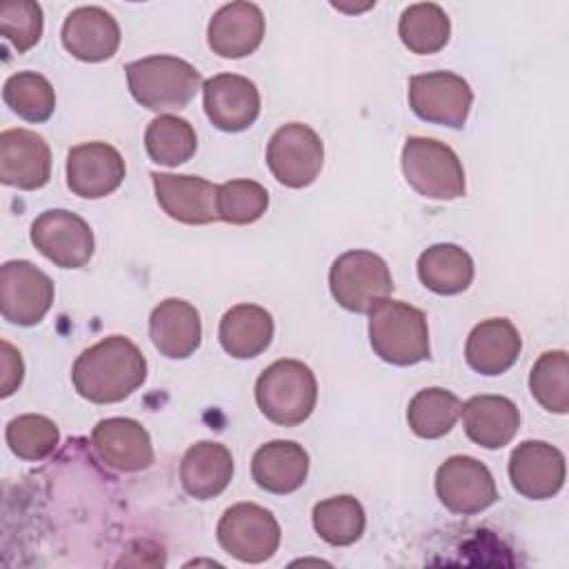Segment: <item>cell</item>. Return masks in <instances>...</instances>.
<instances>
[{
  "label": "cell",
  "mask_w": 569,
  "mask_h": 569,
  "mask_svg": "<svg viewBox=\"0 0 569 569\" xmlns=\"http://www.w3.org/2000/svg\"><path fill=\"white\" fill-rule=\"evenodd\" d=\"M71 380L89 402H120L147 380V360L129 338L109 336L76 358Z\"/></svg>",
  "instance_id": "1"
},
{
  "label": "cell",
  "mask_w": 569,
  "mask_h": 569,
  "mask_svg": "<svg viewBox=\"0 0 569 569\" xmlns=\"http://www.w3.org/2000/svg\"><path fill=\"white\" fill-rule=\"evenodd\" d=\"M369 342L373 353L396 367L429 358L427 316L402 300L385 298L369 311Z\"/></svg>",
  "instance_id": "2"
},
{
  "label": "cell",
  "mask_w": 569,
  "mask_h": 569,
  "mask_svg": "<svg viewBox=\"0 0 569 569\" xmlns=\"http://www.w3.org/2000/svg\"><path fill=\"white\" fill-rule=\"evenodd\" d=\"M133 100L151 111L184 109L200 89V71L176 56H147L124 67Z\"/></svg>",
  "instance_id": "3"
},
{
  "label": "cell",
  "mask_w": 569,
  "mask_h": 569,
  "mask_svg": "<svg viewBox=\"0 0 569 569\" xmlns=\"http://www.w3.org/2000/svg\"><path fill=\"white\" fill-rule=\"evenodd\" d=\"M318 400L313 371L300 360H276L256 380V402L262 416L282 427L305 422Z\"/></svg>",
  "instance_id": "4"
},
{
  "label": "cell",
  "mask_w": 569,
  "mask_h": 569,
  "mask_svg": "<svg viewBox=\"0 0 569 569\" xmlns=\"http://www.w3.org/2000/svg\"><path fill=\"white\" fill-rule=\"evenodd\" d=\"M405 180L429 200H456L465 196V169L456 151L425 136H409L400 156Z\"/></svg>",
  "instance_id": "5"
},
{
  "label": "cell",
  "mask_w": 569,
  "mask_h": 569,
  "mask_svg": "<svg viewBox=\"0 0 569 569\" xmlns=\"http://www.w3.org/2000/svg\"><path fill=\"white\" fill-rule=\"evenodd\" d=\"M329 289L333 300L353 313H369L393 291V278L387 262L367 249H351L338 256L329 269Z\"/></svg>",
  "instance_id": "6"
},
{
  "label": "cell",
  "mask_w": 569,
  "mask_h": 569,
  "mask_svg": "<svg viewBox=\"0 0 569 569\" xmlns=\"http://www.w3.org/2000/svg\"><path fill=\"white\" fill-rule=\"evenodd\" d=\"M216 536L231 558L258 565L278 551L280 525L269 509L253 502H238L222 513Z\"/></svg>",
  "instance_id": "7"
},
{
  "label": "cell",
  "mask_w": 569,
  "mask_h": 569,
  "mask_svg": "<svg viewBox=\"0 0 569 569\" xmlns=\"http://www.w3.org/2000/svg\"><path fill=\"white\" fill-rule=\"evenodd\" d=\"M322 162L325 144L305 122H287L269 138L267 167L284 187H309L318 178Z\"/></svg>",
  "instance_id": "8"
},
{
  "label": "cell",
  "mask_w": 569,
  "mask_h": 569,
  "mask_svg": "<svg viewBox=\"0 0 569 569\" xmlns=\"http://www.w3.org/2000/svg\"><path fill=\"white\" fill-rule=\"evenodd\" d=\"M471 102L473 91L458 73L429 71L409 80V107L425 122L462 129Z\"/></svg>",
  "instance_id": "9"
},
{
  "label": "cell",
  "mask_w": 569,
  "mask_h": 569,
  "mask_svg": "<svg viewBox=\"0 0 569 569\" xmlns=\"http://www.w3.org/2000/svg\"><path fill=\"white\" fill-rule=\"evenodd\" d=\"M53 305V282L29 260H9L0 269V313L18 327L38 325Z\"/></svg>",
  "instance_id": "10"
},
{
  "label": "cell",
  "mask_w": 569,
  "mask_h": 569,
  "mask_svg": "<svg viewBox=\"0 0 569 569\" xmlns=\"http://www.w3.org/2000/svg\"><path fill=\"white\" fill-rule=\"evenodd\" d=\"M33 247L62 269H80L93 256V231L69 209H47L31 222Z\"/></svg>",
  "instance_id": "11"
},
{
  "label": "cell",
  "mask_w": 569,
  "mask_h": 569,
  "mask_svg": "<svg viewBox=\"0 0 569 569\" xmlns=\"http://www.w3.org/2000/svg\"><path fill=\"white\" fill-rule=\"evenodd\" d=\"M440 502L458 516H473L498 500V489L487 465L471 456H451L436 471Z\"/></svg>",
  "instance_id": "12"
},
{
  "label": "cell",
  "mask_w": 569,
  "mask_h": 569,
  "mask_svg": "<svg viewBox=\"0 0 569 569\" xmlns=\"http://www.w3.org/2000/svg\"><path fill=\"white\" fill-rule=\"evenodd\" d=\"M124 173L120 151L107 142H82L67 153V187L80 198L98 200L113 193Z\"/></svg>",
  "instance_id": "13"
},
{
  "label": "cell",
  "mask_w": 569,
  "mask_h": 569,
  "mask_svg": "<svg viewBox=\"0 0 569 569\" xmlns=\"http://www.w3.org/2000/svg\"><path fill=\"white\" fill-rule=\"evenodd\" d=\"M202 104L216 129L238 133L256 122L260 113V93L244 76L218 73L204 80Z\"/></svg>",
  "instance_id": "14"
},
{
  "label": "cell",
  "mask_w": 569,
  "mask_h": 569,
  "mask_svg": "<svg viewBox=\"0 0 569 569\" xmlns=\"http://www.w3.org/2000/svg\"><path fill=\"white\" fill-rule=\"evenodd\" d=\"M509 480L520 496L547 500L565 485V456L545 440H525L511 451Z\"/></svg>",
  "instance_id": "15"
},
{
  "label": "cell",
  "mask_w": 569,
  "mask_h": 569,
  "mask_svg": "<svg viewBox=\"0 0 569 569\" xmlns=\"http://www.w3.org/2000/svg\"><path fill=\"white\" fill-rule=\"evenodd\" d=\"M160 209L184 224H209L218 218V187L200 176L151 173Z\"/></svg>",
  "instance_id": "16"
},
{
  "label": "cell",
  "mask_w": 569,
  "mask_h": 569,
  "mask_svg": "<svg viewBox=\"0 0 569 569\" xmlns=\"http://www.w3.org/2000/svg\"><path fill=\"white\" fill-rule=\"evenodd\" d=\"M51 178V151L42 136L29 129L0 133V180L22 191H36Z\"/></svg>",
  "instance_id": "17"
},
{
  "label": "cell",
  "mask_w": 569,
  "mask_h": 569,
  "mask_svg": "<svg viewBox=\"0 0 569 569\" xmlns=\"http://www.w3.org/2000/svg\"><path fill=\"white\" fill-rule=\"evenodd\" d=\"M96 456L116 471H140L153 462L149 431L131 418H104L91 431Z\"/></svg>",
  "instance_id": "18"
},
{
  "label": "cell",
  "mask_w": 569,
  "mask_h": 569,
  "mask_svg": "<svg viewBox=\"0 0 569 569\" xmlns=\"http://www.w3.org/2000/svg\"><path fill=\"white\" fill-rule=\"evenodd\" d=\"M62 47L82 62H102L120 47V27L102 7H78L62 22Z\"/></svg>",
  "instance_id": "19"
},
{
  "label": "cell",
  "mask_w": 569,
  "mask_h": 569,
  "mask_svg": "<svg viewBox=\"0 0 569 569\" xmlns=\"http://www.w3.org/2000/svg\"><path fill=\"white\" fill-rule=\"evenodd\" d=\"M264 38V16L253 2H229L220 7L207 27V42L220 58H244Z\"/></svg>",
  "instance_id": "20"
},
{
  "label": "cell",
  "mask_w": 569,
  "mask_h": 569,
  "mask_svg": "<svg viewBox=\"0 0 569 569\" xmlns=\"http://www.w3.org/2000/svg\"><path fill=\"white\" fill-rule=\"evenodd\" d=\"M149 338L164 358H189L202 340L198 309L180 298L162 300L149 316Z\"/></svg>",
  "instance_id": "21"
},
{
  "label": "cell",
  "mask_w": 569,
  "mask_h": 569,
  "mask_svg": "<svg viewBox=\"0 0 569 569\" xmlns=\"http://www.w3.org/2000/svg\"><path fill=\"white\" fill-rule=\"evenodd\" d=\"M460 416L467 438L485 449L509 445L520 427V411L505 396H473L460 407Z\"/></svg>",
  "instance_id": "22"
},
{
  "label": "cell",
  "mask_w": 569,
  "mask_h": 569,
  "mask_svg": "<svg viewBox=\"0 0 569 569\" xmlns=\"http://www.w3.org/2000/svg\"><path fill=\"white\" fill-rule=\"evenodd\" d=\"M522 349L518 329L507 318H489L476 325L465 345L467 365L482 376H500L513 367Z\"/></svg>",
  "instance_id": "23"
},
{
  "label": "cell",
  "mask_w": 569,
  "mask_h": 569,
  "mask_svg": "<svg viewBox=\"0 0 569 569\" xmlns=\"http://www.w3.org/2000/svg\"><path fill=\"white\" fill-rule=\"evenodd\" d=\"M309 473V453L293 440H271L253 453L251 476L269 493H293Z\"/></svg>",
  "instance_id": "24"
},
{
  "label": "cell",
  "mask_w": 569,
  "mask_h": 569,
  "mask_svg": "<svg viewBox=\"0 0 569 569\" xmlns=\"http://www.w3.org/2000/svg\"><path fill=\"white\" fill-rule=\"evenodd\" d=\"M233 476L231 451L213 440L191 445L180 462L182 489L196 500L220 496Z\"/></svg>",
  "instance_id": "25"
},
{
  "label": "cell",
  "mask_w": 569,
  "mask_h": 569,
  "mask_svg": "<svg viewBox=\"0 0 569 569\" xmlns=\"http://www.w3.org/2000/svg\"><path fill=\"white\" fill-rule=\"evenodd\" d=\"M273 338V318L267 309L242 302L231 307L218 327V340L222 349L238 358H256L271 345Z\"/></svg>",
  "instance_id": "26"
},
{
  "label": "cell",
  "mask_w": 569,
  "mask_h": 569,
  "mask_svg": "<svg viewBox=\"0 0 569 569\" xmlns=\"http://www.w3.org/2000/svg\"><path fill=\"white\" fill-rule=\"evenodd\" d=\"M418 278L438 296H456L471 284L473 260L458 244H431L418 258Z\"/></svg>",
  "instance_id": "27"
},
{
  "label": "cell",
  "mask_w": 569,
  "mask_h": 569,
  "mask_svg": "<svg viewBox=\"0 0 569 569\" xmlns=\"http://www.w3.org/2000/svg\"><path fill=\"white\" fill-rule=\"evenodd\" d=\"M451 22L440 4L418 2L409 4L398 20V36L402 44L418 56L440 51L449 42Z\"/></svg>",
  "instance_id": "28"
},
{
  "label": "cell",
  "mask_w": 569,
  "mask_h": 569,
  "mask_svg": "<svg viewBox=\"0 0 569 569\" xmlns=\"http://www.w3.org/2000/svg\"><path fill=\"white\" fill-rule=\"evenodd\" d=\"M460 400L442 387H427L418 391L407 407V422L418 438L436 440L449 433L460 418Z\"/></svg>",
  "instance_id": "29"
},
{
  "label": "cell",
  "mask_w": 569,
  "mask_h": 569,
  "mask_svg": "<svg viewBox=\"0 0 569 569\" xmlns=\"http://www.w3.org/2000/svg\"><path fill=\"white\" fill-rule=\"evenodd\" d=\"M144 149L156 164L178 167L198 149V138L189 120L162 113L153 118L144 131Z\"/></svg>",
  "instance_id": "30"
},
{
  "label": "cell",
  "mask_w": 569,
  "mask_h": 569,
  "mask_svg": "<svg viewBox=\"0 0 569 569\" xmlns=\"http://www.w3.org/2000/svg\"><path fill=\"white\" fill-rule=\"evenodd\" d=\"M311 520L316 533L333 547L353 545L367 525L365 509L353 496H333L320 500L313 507Z\"/></svg>",
  "instance_id": "31"
},
{
  "label": "cell",
  "mask_w": 569,
  "mask_h": 569,
  "mask_svg": "<svg viewBox=\"0 0 569 569\" xmlns=\"http://www.w3.org/2000/svg\"><path fill=\"white\" fill-rule=\"evenodd\" d=\"M4 104L27 122H44L56 109V93L51 82L36 71H18L4 80Z\"/></svg>",
  "instance_id": "32"
},
{
  "label": "cell",
  "mask_w": 569,
  "mask_h": 569,
  "mask_svg": "<svg viewBox=\"0 0 569 569\" xmlns=\"http://www.w3.org/2000/svg\"><path fill=\"white\" fill-rule=\"evenodd\" d=\"M529 391L551 413L569 411V356L562 349L545 351L529 373Z\"/></svg>",
  "instance_id": "33"
},
{
  "label": "cell",
  "mask_w": 569,
  "mask_h": 569,
  "mask_svg": "<svg viewBox=\"0 0 569 569\" xmlns=\"http://www.w3.org/2000/svg\"><path fill=\"white\" fill-rule=\"evenodd\" d=\"M4 438L13 456L22 460H42L53 453L60 440V431L47 416L24 413L9 420Z\"/></svg>",
  "instance_id": "34"
},
{
  "label": "cell",
  "mask_w": 569,
  "mask_h": 569,
  "mask_svg": "<svg viewBox=\"0 0 569 569\" xmlns=\"http://www.w3.org/2000/svg\"><path fill=\"white\" fill-rule=\"evenodd\" d=\"M269 207L267 189L247 178L218 184V218L229 224H251L264 216Z\"/></svg>",
  "instance_id": "35"
},
{
  "label": "cell",
  "mask_w": 569,
  "mask_h": 569,
  "mask_svg": "<svg viewBox=\"0 0 569 569\" xmlns=\"http://www.w3.org/2000/svg\"><path fill=\"white\" fill-rule=\"evenodd\" d=\"M42 27V7L38 2L7 0L0 4V33L18 53L38 44Z\"/></svg>",
  "instance_id": "36"
},
{
  "label": "cell",
  "mask_w": 569,
  "mask_h": 569,
  "mask_svg": "<svg viewBox=\"0 0 569 569\" xmlns=\"http://www.w3.org/2000/svg\"><path fill=\"white\" fill-rule=\"evenodd\" d=\"M24 365L20 358V351L11 347L7 340H2V376H0V396L9 398L22 382Z\"/></svg>",
  "instance_id": "37"
}]
</instances>
